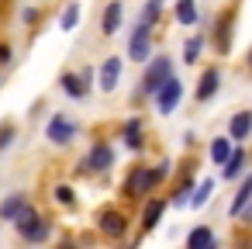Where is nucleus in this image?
Wrapping results in <instances>:
<instances>
[{
  "instance_id": "f8f14e48",
  "label": "nucleus",
  "mask_w": 252,
  "mask_h": 249,
  "mask_svg": "<svg viewBox=\"0 0 252 249\" xmlns=\"http://www.w3.org/2000/svg\"><path fill=\"white\" fill-rule=\"evenodd\" d=\"M231 38H235V14H221L214 21V49H218V56L231 52Z\"/></svg>"
},
{
  "instance_id": "0eeeda50",
  "label": "nucleus",
  "mask_w": 252,
  "mask_h": 249,
  "mask_svg": "<svg viewBox=\"0 0 252 249\" xmlns=\"http://www.w3.org/2000/svg\"><path fill=\"white\" fill-rule=\"evenodd\" d=\"M76 132H80V125H76L66 111H56V114L45 121V139H49L52 145H69V142L76 139Z\"/></svg>"
},
{
  "instance_id": "f03ea898",
  "label": "nucleus",
  "mask_w": 252,
  "mask_h": 249,
  "mask_svg": "<svg viewBox=\"0 0 252 249\" xmlns=\"http://www.w3.org/2000/svg\"><path fill=\"white\" fill-rule=\"evenodd\" d=\"M159 183H162V180H159L156 166H131V173H128L125 183H121V194H125L128 201H142V194H152Z\"/></svg>"
},
{
  "instance_id": "473e14b6",
  "label": "nucleus",
  "mask_w": 252,
  "mask_h": 249,
  "mask_svg": "<svg viewBox=\"0 0 252 249\" xmlns=\"http://www.w3.org/2000/svg\"><path fill=\"white\" fill-rule=\"evenodd\" d=\"M249 73H252V49H249Z\"/></svg>"
},
{
  "instance_id": "4468645a",
  "label": "nucleus",
  "mask_w": 252,
  "mask_h": 249,
  "mask_svg": "<svg viewBox=\"0 0 252 249\" xmlns=\"http://www.w3.org/2000/svg\"><path fill=\"white\" fill-rule=\"evenodd\" d=\"M25 208H32V197H28L25 190H14V194H7L4 201H0V221H18Z\"/></svg>"
},
{
  "instance_id": "2eb2a0df",
  "label": "nucleus",
  "mask_w": 252,
  "mask_h": 249,
  "mask_svg": "<svg viewBox=\"0 0 252 249\" xmlns=\"http://www.w3.org/2000/svg\"><path fill=\"white\" fill-rule=\"evenodd\" d=\"M245 163H249V156H245V149H242V142L231 149V156L218 166V173H221V180H242V173H245Z\"/></svg>"
},
{
  "instance_id": "cd10ccee",
  "label": "nucleus",
  "mask_w": 252,
  "mask_h": 249,
  "mask_svg": "<svg viewBox=\"0 0 252 249\" xmlns=\"http://www.w3.org/2000/svg\"><path fill=\"white\" fill-rule=\"evenodd\" d=\"M159 18H162V0H145L142 11H138V21H145V25H159Z\"/></svg>"
},
{
  "instance_id": "6ab92c4d",
  "label": "nucleus",
  "mask_w": 252,
  "mask_h": 249,
  "mask_svg": "<svg viewBox=\"0 0 252 249\" xmlns=\"http://www.w3.org/2000/svg\"><path fill=\"white\" fill-rule=\"evenodd\" d=\"M249 204H252V173L245 170V173H242V183H238V190H235V197H231L228 214H231V218H238V214H242Z\"/></svg>"
},
{
  "instance_id": "2f4dec72",
  "label": "nucleus",
  "mask_w": 252,
  "mask_h": 249,
  "mask_svg": "<svg viewBox=\"0 0 252 249\" xmlns=\"http://www.w3.org/2000/svg\"><path fill=\"white\" fill-rule=\"evenodd\" d=\"M156 173H159V180H166V177L173 173V159H159V163H156Z\"/></svg>"
},
{
  "instance_id": "20e7f679",
  "label": "nucleus",
  "mask_w": 252,
  "mask_h": 249,
  "mask_svg": "<svg viewBox=\"0 0 252 249\" xmlns=\"http://www.w3.org/2000/svg\"><path fill=\"white\" fill-rule=\"evenodd\" d=\"M14 228H18V235L25 239V242H45L49 235H52V221L49 218H42L38 211H35V204L32 208H25L21 211V218L18 221H11Z\"/></svg>"
},
{
  "instance_id": "dca6fc26",
  "label": "nucleus",
  "mask_w": 252,
  "mask_h": 249,
  "mask_svg": "<svg viewBox=\"0 0 252 249\" xmlns=\"http://www.w3.org/2000/svg\"><path fill=\"white\" fill-rule=\"evenodd\" d=\"M166 208H169V197H149L145 208H142V232H152V228L162 221Z\"/></svg>"
},
{
  "instance_id": "a211bd4d",
  "label": "nucleus",
  "mask_w": 252,
  "mask_h": 249,
  "mask_svg": "<svg viewBox=\"0 0 252 249\" xmlns=\"http://www.w3.org/2000/svg\"><path fill=\"white\" fill-rule=\"evenodd\" d=\"M59 90H63L69 101H87V97H90V87L83 83L80 73H63V76H59Z\"/></svg>"
},
{
  "instance_id": "1a4fd4ad",
  "label": "nucleus",
  "mask_w": 252,
  "mask_h": 249,
  "mask_svg": "<svg viewBox=\"0 0 252 249\" xmlns=\"http://www.w3.org/2000/svg\"><path fill=\"white\" fill-rule=\"evenodd\" d=\"M121 73H125V59H121V56H107V59L100 63V70H97V90L114 94L118 83H121Z\"/></svg>"
},
{
  "instance_id": "5701e85b",
  "label": "nucleus",
  "mask_w": 252,
  "mask_h": 249,
  "mask_svg": "<svg viewBox=\"0 0 252 249\" xmlns=\"http://www.w3.org/2000/svg\"><path fill=\"white\" fill-rule=\"evenodd\" d=\"M80 18H83V4L80 0H69V4L63 7V14H59V32H76V25H80Z\"/></svg>"
},
{
  "instance_id": "c85d7f7f",
  "label": "nucleus",
  "mask_w": 252,
  "mask_h": 249,
  "mask_svg": "<svg viewBox=\"0 0 252 249\" xmlns=\"http://www.w3.org/2000/svg\"><path fill=\"white\" fill-rule=\"evenodd\" d=\"M14 135H18V128H14L11 121H7V125H0V152L14 145Z\"/></svg>"
},
{
  "instance_id": "f257e3e1",
  "label": "nucleus",
  "mask_w": 252,
  "mask_h": 249,
  "mask_svg": "<svg viewBox=\"0 0 252 249\" xmlns=\"http://www.w3.org/2000/svg\"><path fill=\"white\" fill-rule=\"evenodd\" d=\"M176 73V63H173V56H152L149 63H145V70H142V87H138V97H152L169 76Z\"/></svg>"
},
{
  "instance_id": "7c9ffc66",
  "label": "nucleus",
  "mask_w": 252,
  "mask_h": 249,
  "mask_svg": "<svg viewBox=\"0 0 252 249\" xmlns=\"http://www.w3.org/2000/svg\"><path fill=\"white\" fill-rule=\"evenodd\" d=\"M11 63H14V45L0 42V66H11Z\"/></svg>"
},
{
  "instance_id": "7ed1b4c3",
  "label": "nucleus",
  "mask_w": 252,
  "mask_h": 249,
  "mask_svg": "<svg viewBox=\"0 0 252 249\" xmlns=\"http://www.w3.org/2000/svg\"><path fill=\"white\" fill-rule=\"evenodd\" d=\"M114 163H118L114 145H107V142H94V145L83 152L76 173H80V177H87V173H107V170H114Z\"/></svg>"
},
{
  "instance_id": "393cba45",
  "label": "nucleus",
  "mask_w": 252,
  "mask_h": 249,
  "mask_svg": "<svg viewBox=\"0 0 252 249\" xmlns=\"http://www.w3.org/2000/svg\"><path fill=\"white\" fill-rule=\"evenodd\" d=\"M231 149H235L231 135H218V139H211V163H214V166H221V163L231 156Z\"/></svg>"
},
{
  "instance_id": "c756f323",
  "label": "nucleus",
  "mask_w": 252,
  "mask_h": 249,
  "mask_svg": "<svg viewBox=\"0 0 252 249\" xmlns=\"http://www.w3.org/2000/svg\"><path fill=\"white\" fill-rule=\"evenodd\" d=\"M38 21H42L38 7H21V25H38Z\"/></svg>"
},
{
  "instance_id": "412c9836",
  "label": "nucleus",
  "mask_w": 252,
  "mask_h": 249,
  "mask_svg": "<svg viewBox=\"0 0 252 249\" xmlns=\"http://www.w3.org/2000/svg\"><path fill=\"white\" fill-rule=\"evenodd\" d=\"M204 45H207V35H204V32L190 35V38L183 42V63H187V66H197V63L204 59Z\"/></svg>"
},
{
  "instance_id": "bb28decb",
  "label": "nucleus",
  "mask_w": 252,
  "mask_h": 249,
  "mask_svg": "<svg viewBox=\"0 0 252 249\" xmlns=\"http://www.w3.org/2000/svg\"><path fill=\"white\" fill-rule=\"evenodd\" d=\"M52 201H56L59 208H76V190H73L69 183H56V187H52Z\"/></svg>"
},
{
  "instance_id": "39448f33",
  "label": "nucleus",
  "mask_w": 252,
  "mask_h": 249,
  "mask_svg": "<svg viewBox=\"0 0 252 249\" xmlns=\"http://www.w3.org/2000/svg\"><path fill=\"white\" fill-rule=\"evenodd\" d=\"M152 38H156V25L138 21L135 32H131V38H128V59L138 63V66H145L152 59Z\"/></svg>"
},
{
  "instance_id": "a878e982",
  "label": "nucleus",
  "mask_w": 252,
  "mask_h": 249,
  "mask_svg": "<svg viewBox=\"0 0 252 249\" xmlns=\"http://www.w3.org/2000/svg\"><path fill=\"white\" fill-rule=\"evenodd\" d=\"M211 194H214V180H211V177H204V180H200V183L193 187V197H190V208H197V211H200V208H204V204L211 201Z\"/></svg>"
},
{
  "instance_id": "423d86ee",
  "label": "nucleus",
  "mask_w": 252,
  "mask_h": 249,
  "mask_svg": "<svg viewBox=\"0 0 252 249\" xmlns=\"http://www.w3.org/2000/svg\"><path fill=\"white\" fill-rule=\"evenodd\" d=\"M183 94H187V87H183V80H180V76L173 73V76H169V80H166V83H162V87H159V90L152 94V101H156V111H159L162 118H169V114H173V111L180 107Z\"/></svg>"
},
{
  "instance_id": "4be33fe9",
  "label": "nucleus",
  "mask_w": 252,
  "mask_h": 249,
  "mask_svg": "<svg viewBox=\"0 0 252 249\" xmlns=\"http://www.w3.org/2000/svg\"><path fill=\"white\" fill-rule=\"evenodd\" d=\"M187 246L190 249H211V246H218V235H214L211 225H197V228L187 232Z\"/></svg>"
},
{
  "instance_id": "6e6552de",
  "label": "nucleus",
  "mask_w": 252,
  "mask_h": 249,
  "mask_svg": "<svg viewBox=\"0 0 252 249\" xmlns=\"http://www.w3.org/2000/svg\"><path fill=\"white\" fill-rule=\"evenodd\" d=\"M128 214L121 211V208H104L100 214H97V232L104 235V239H125L128 235Z\"/></svg>"
},
{
  "instance_id": "9b49d317",
  "label": "nucleus",
  "mask_w": 252,
  "mask_h": 249,
  "mask_svg": "<svg viewBox=\"0 0 252 249\" xmlns=\"http://www.w3.org/2000/svg\"><path fill=\"white\" fill-rule=\"evenodd\" d=\"M125 25V0H107V7L100 14V35L104 38H114Z\"/></svg>"
},
{
  "instance_id": "f3484780",
  "label": "nucleus",
  "mask_w": 252,
  "mask_h": 249,
  "mask_svg": "<svg viewBox=\"0 0 252 249\" xmlns=\"http://www.w3.org/2000/svg\"><path fill=\"white\" fill-rule=\"evenodd\" d=\"M228 135H231V142H249L252 139V111H235L228 118Z\"/></svg>"
},
{
  "instance_id": "b1692460",
  "label": "nucleus",
  "mask_w": 252,
  "mask_h": 249,
  "mask_svg": "<svg viewBox=\"0 0 252 249\" xmlns=\"http://www.w3.org/2000/svg\"><path fill=\"white\" fill-rule=\"evenodd\" d=\"M193 187H197V180H193V177H183V180L173 187V194H169V208H187L190 197H193Z\"/></svg>"
},
{
  "instance_id": "aec40b11",
  "label": "nucleus",
  "mask_w": 252,
  "mask_h": 249,
  "mask_svg": "<svg viewBox=\"0 0 252 249\" xmlns=\"http://www.w3.org/2000/svg\"><path fill=\"white\" fill-rule=\"evenodd\" d=\"M173 21L183 25V28H193L200 21V7H197V0H176L173 4Z\"/></svg>"
},
{
  "instance_id": "9d476101",
  "label": "nucleus",
  "mask_w": 252,
  "mask_h": 249,
  "mask_svg": "<svg viewBox=\"0 0 252 249\" xmlns=\"http://www.w3.org/2000/svg\"><path fill=\"white\" fill-rule=\"evenodd\" d=\"M218 90H221V66H204V73L197 80V90H193V101L207 104V101L218 97Z\"/></svg>"
},
{
  "instance_id": "ddd939ff",
  "label": "nucleus",
  "mask_w": 252,
  "mask_h": 249,
  "mask_svg": "<svg viewBox=\"0 0 252 249\" xmlns=\"http://www.w3.org/2000/svg\"><path fill=\"white\" fill-rule=\"evenodd\" d=\"M121 142H125V149H131V152H142V149H145V121H142L138 114L121 125Z\"/></svg>"
}]
</instances>
